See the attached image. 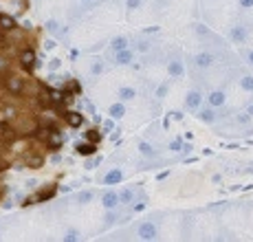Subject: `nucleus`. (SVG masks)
I'll use <instances>...</instances> for the list:
<instances>
[{
    "instance_id": "obj_1",
    "label": "nucleus",
    "mask_w": 253,
    "mask_h": 242,
    "mask_svg": "<svg viewBox=\"0 0 253 242\" xmlns=\"http://www.w3.org/2000/svg\"><path fill=\"white\" fill-rule=\"evenodd\" d=\"M251 33H253V29H251V24L247 22V20H233L229 27H227V42H231L233 46H247L251 42Z\"/></svg>"
},
{
    "instance_id": "obj_2",
    "label": "nucleus",
    "mask_w": 253,
    "mask_h": 242,
    "mask_svg": "<svg viewBox=\"0 0 253 242\" xmlns=\"http://www.w3.org/2000/svg\"><path fill=\"white\" fill-rule=\"evenodd\" d=\"M165 73H168V77L172 81H178L187 75V66H185V60L178 48H172V51L165 55Z\"/></svg>"
},
{
    "instance_id": "obj_3",
    "label": "nucleus",
    "mask_w": 253,
    "mask_h": 242,
    "mask_svg": "<svg viewBox=\"0 0 253 242\" xmlns=\"http://www.w3.org/2000/svg\"><path fill=\"white\" fill-rule=\"evenodd\" d=\"M134 238L139 240H157L159 238V222L152 220V218H145V220H139L137 225L132 227Z\"/></svg>"
},
{
    "instance_id": "obj_4",
    "label": "nucleus",
    "mask_w": 253,
    "mask_h": 242,
    "mask_svg": "<svg viewBox=\"0 0 253 242\" xmlns=\"http://www.w3.org/2000/svg\"><path fill=\"white\" fill-rule=\"evenodd\" d=\"M106 60L113 66H130L137 60V53H134L132 46H128V48H119V51H110Z\"/></svg>"
},
{
    "instance_id": "obj_5",
    "label": "nucleus",
    "mask_w": 253,
    "mask_h": 242,
    "mask_svg": "<svg viewBox=\"0 0 253 242\" xmlns=\"http://www.w3.org/2000/svg\"><path fill=\"white\" fill-rule=\"evenodd\" d=\"M231 75L236 84L240 86V90H245L247 95H253V73L249 69H231Z\"/></svg>"
},
{
    "instance_id": "obj_6",
    "label": "nucleus",
    "mask_w": 253,
    "mask_h": 242,
    "mask_svg": "<svg viewBox=\"0 0 253 242\" xmlns=\"http://www.w3.org/2000/svg\"><path fill=\"white\" fill-rule=\"evenodd\" d=\"M203 101H205V93H203L201 88H189L183 97V106H185V110H189V113H196V110L203 106Z\"/></svg>"
},
{
    "instance_id": "obj_7",
    "label": "nucleus",
    "mask_w": 253,
    "mask_h": 242,
    "mask_svg": "<svg viewBox=\"0 0 253 242\" xmlns=\"http://www.w3.org/2000/svg\"><path fill=\"white\" fill-rule=\"evenodd\" d=\"M2 84H4V90H7L9 95H22V93H24V86H27V81H24V77L9 73V75H4Z\"/></svg>"
},
{
    "instance_id": "obj_8",
    "label": "nucleus",
    "mask_w": 253,
    "mask_h": 242,
    "mask_svg": "<svg viewBox=\"0 0 253 242\" xmlns=\"http://www.w3.org/2000/svg\"><path fill=\"white\" fill-rule=\"evenodd\" d=\"M205 99H207V106H211V108H216V110H222L227 106V90L222 88V86L220 88H209Z\"/></svg>"
},
{
    "instance_id": "obj_9",
    "label": "nucleus",
    "mask_w": 253,
    "mask_h": 242,
    "mask_svg": "<svg viewBox=\"0 0 253 242\" xmlns=\"http://www.w3.org/2000/svg\"><path fill=\"white\" fill-rule=\"evenodd\" d=\"M194 117L198 121H203V123H207V125H216L218 121H220L222 113H218V110L211 108V106H201V108L194 113Z\"/></svg>"
},
{
    "instance_id": "obj_10",
    "label": "nucleus",
    "mask_w": 253,
    "mask_h": 242,
    "mask_svg": "<svg viewBox=\"0 0 253 242\" xmlns=\"http://www.w3.org/2000/svg\"><path fill=\"white\" fill-rule=\"evenodd\" d=\"M18 60H20V66L27 73H31L33 69H36V64H38V55H36V51H33V48H22Z\"/></svg>"
},
{
    "instance_id": "obj_11",
    "label": "nucleus",
    "mask_w": 253,
    "mask_h": 242,
    "mask_svg": "<svg viewBox=\"0 0 253 242\" xmlns=\"http://www.w3.org/2000/svg\"><path fill=\"white\" fill-rule=\"evenodd\" d=\"M99 202H101V207H104L106 211L117 209V207H119V194H117V190H106L99 196Z\"/></svg>"
},
{
    "instance_id": "obj_12",
    "label": "nucleus",
    "mask_w": 253,
    "mask_h": 242,
    "mask_svg": "<svg viewBox=\"0 0 253 242\" xmlns=\"http://www.w3.org/2000/svg\"><path fill=\"white\" fill-rule=\"evenodd\" d=\"M117 194H119V205L132 209L134 201H137V190L134 187H121V190H117Z\"/></svg>"
},
{
    "instance_id": "obj_13",
    "label": "nucleus",
    "mask_w": 253,
    "mask_h": 242,
    "mask_svg": "<svg viewBox=\"0 0 253 242\" xmlns=\"http://www.w3.org/2000/svg\"><path fill=\"white\" fill-rule=\"evenodd\" d=\"M106 57H92L90 60V66H88V77H92V80H97L99 75H104L106 71Z\"/></svg>"
},
{
    "instance_id": "obj_14",
    "label": "nucleus",
    "mask_w": 253,
    "mask_h": 242,
    "mask_svg": "<svg viewBox=\"0 0 253 242\" xmlns=\"http://www.w3.org/2000/svg\"><path fill=\"white\" fill-rule=\"evenodd\" d=\"M121 181H124V169H121V167L108 169V172L104 174V178H101V183H104V185H108V187H113V185H117V183H121Z\"/></svg>"
},
{
    "instance_id": "obj_15",
    "label": "nucleus",
    "mask_w": 253,
    "mask_h": 242,
    "mask_svg": "<svg viewBox=\"0 0 253 242\" xmlns=\"http://www.w3.org/2000/svg\"><path fill=\"white\" fill-rule=\"evenodd\" d=\"M137 97H139V90L134 88V86L126 84V86H119V88H117V99L124 101V104H126V101H134Z\"/></svg>"
},
{
    "instance_id": "obj_16",
    "label": "nucleus",
    "mask_w": 253,
    "mask_h": 242,
    "mask_svg": "<svg viewBox=\"0 0 253 242\" xmlns=\"http://www.w3.org/2000/svg\"><path fill=\"white\" fill-rule=\"evenodd\" d=\"M75 152L82 154V157H90V154L97 152V143H92V141H80V143L75 145Z\"/></svg>"
},
{
    "instance_id": "obj_17",
    "label": "nucleus",
    "mask_w": 253,
    "mask_h": 242,
    "mask_svg": "<svg viewBox=\"0 0 253 242\" xmlns=\"http://www.w3.org/2000/svg\"><path fill=\"white\" fill-rule=\"evenodd\" d=\"M108 115H110V119H124L126 117V106H124V101H117V104H110V108H108Z\"/></svg>"
},
{
    "instance_id": "obj_18",
    "label": "nucleus",
    "mask_w": 253,
    "mask_h": 242,
    "mask_svg": "<svg viewBox=\"0 0 253 242\" xmlns=\"http://www.w3.org/2000/svg\"><path fill=\"white\" fill-rule=\"evenodd\" d=\"M139 154L141 157H148V159H157L159 157L157 148H154L152 143H148V141H139Z\"/></svg>"
},
{
    "instance_id": "obj_19",
    "label": "nucleus",
    "mask_w": 253,
    "mask_h": 242,
    "mask_svg": "<svg viewBox=\"0 0 253 242\" xmlns=\"http://www.w3.org/2000/svg\"><path fill=\"white\" fill-rule=\"evenodd\" d=\"M101 2H106V0H77V11H86V9H92V7H99ZM77 11H71L73 16H77Z\"/></svg>"
},
{
    "instance_id": "obj_20",
    "label": "nucleus",
    "mask_w": 253,
    "mask_h": 242,
    "mask_svg": "<svg viewBox=\"0 0 253 242\" xmlns=\"http://www.w3.org/2000/svg\"><path fill=\"white\" fill-rule=\"evenodd\" d=\"M46 31L51 33V36L62 38V36H64V31H66V29H64V24H62L60 20H48V22H46Z\"/></svg>"
},
{
    "instance_id": "obj_21",
    "label": "nucleus",
    "mask_w": 253,
    "mask_h": 242,
    "mask_svg": "<svg viewBox=\"0 0 253 242\" xmlns=\"http://www.w3.org/2000/svg\"><path fill=\"white\" fill-rule=\"evenodd\" d=\"M130 46V38L128 36H115L110 40V51H119V48H128Z\"/></svg>"
},
{
    "instance_id": "obj_22",
    "label": "nucleus",
    "mask_w": 253,
    "mask_h": 242,
    "mask_svg": "<svg viewBox=\"0 0 253 242\" xmlns=\"http://www.w3.org/2000/svg\"><path fill=\"white\" fill-rule=\"evenodd\" d=\"M66 119V123L73 125V128H77V125H82V121H84V117H82V113H75V110H69V113H62Z\"/></svg>"
},
{
    "instance_id": "obj_23",
    "label": "nucleus",
    "mask_w": 253,
    "mask_h": 242,
    "mask_svg": "<svg viewBox=\"0 0 253 242\" xmlns=\"http://www.w3.org/2000/svg\"><path fill=\"white\" fill-rule=\"evenodd\" d=\"M16 29V20H13L11 16H4V13H0V31L9 33Z\"/></svg>"
},
{
    "instance_id": "obj_24",
    "label": "nucleus",
    "mask_w": 253,
    "mask_h": 242,
    "mask_svg": "<svg viewBox=\"0 0 253 242\" xmlns=\"http://www.w3.org/2000/svg\"><path fill=\"white\" fill-rule=\"evenodd\" d=\"M95 198V192H90V190H84V192H80L75 196V202L77 205H88V202Z\"/></svg>"
},
{
    "instance_id": "obj_25",
    "label": "nucleus",
    "mask_w": 253,
    "mask_h": 242,
    "mask_svg": "<svg viewBox=\"0 0 253 242\" xmlns=\"http://www.w3.org/2000/svg\"><path fill=\"white\" fill-rule=\"evenodd\" d=\"M62 240L64 242H77V240H82V231L80 229H66L64 234H62Z\"/></svg>"
},
{
    "instance_id": "obj_26",
    "label": "nucleus",
    "mask_w": 253,
    "mask_h": 242,
    "mask_svg": "<svg viewBox=\"0 0 253 242\" xmlns=\"http://www.w3.org/2000/svg\"><path fill=\"white\" fill-rule=\"evenodd\" d=\"M240 57L245 60V64L253 71V48H245V46H240Z\"/></svg>"
},
{
    "instance_id": "obj_27",
    "label": "nucleus",
    "mask_w": 253,
    "mask_h": 242,
    "mask_svg": "<svg viewBox=\"0 0 253 242\" xmlns=\"http://www.w3.org/2000/svg\"><path fill=\"white\" fill-rule=\"evenodd\" d=\"M236 7L240 13H249L253 11V0H236Z\"/></svg>"
},
{
    "instance_id": "obj_28",
    "label": "nucleus",
    "mask_w": 253,
    "mask_h": 242,
    "mask_svg": "<svg viewBox=\"0 0 253 242\" xmlns=\"http://www.w3.org/2000/svg\"><path fill=\"white\" fill-rule=\"evenodd\" d=\"M168 90H169V81H163V84L154 90V95H157V99H163V97L168 95Z\"/></svg>"
},
{
    "instance_id": "obj_29",
    "label": "nucleus",
    "mask_w": 253,
    "mask_h": 242,
    "mask_svg": "<svg viewBox=\"0 0 253 242\" xmlns=\"http://www.w3.org/2000/svg\"><path fill=\"white\" fill-rule=\"evenodd\" d=\"M42 163H44V159L42 157H27V165L29 167H42Z\"/></svg>"
},
{
    "instance_id": "obj_30",
    "label": "nucleus",
    "mask_w": 253,
    "mask_h": 242,
    "mask_svg": "<svg viewBox=\"0 0 253 242\" xmlns=\"http://www.w3.org/2000/svg\"><path fill=\"white\" fill-rule=\"evenodd\" d=\"M181 145H183L181 139H174V141L169 143V150H172V152H178V150H181Z\"/></svg>"
},
{
    "instance_id": "obj_31",
    "label": "nucleus",
    "mask_w": 253,
    "mask_h": 242,
    "mask_svg": "<svg viewBox=\"0 0 253 242\" xmlns=\"http://www.w3.org/2000/svg\"><path fill=\"white\" fill-rule=\"evenodd\" d=\"M4 46H7V33L0 31V48H4Z\"/></svg>"
},
{
    "instance_id": "obj_32",
    "label": "nucleus",
    "mask_w": 253,
    "mask_h": 242,
    "mask_svg": "<svg viewBox=\"0 0 253 242\" xmlns=\"http://www.w3.org/2000/svg\"><path fill=\"white\" fill-rule=\"evenodd\" d=\"M245 113H247V115H249V117L253 119V99L249 101V104H247V108H245Z\"/></svg>"
},
{
    "instance_id": "obj_33",
    "label": "nucleus",
    "mask_w": 253,
    "mask_h": 242,
    "mask_svg": "<svg viewBox=\"0 0 253 242\" xmlns=\"http://www.w3.org/2000/svg\"><path fill=\"white\" fill-rule=\"evenodd\" d=\"M9 66V62H7V57H0V71H4Z\"/></svg>"
},
{
    "instance_id": "obj_34",
    "label": "nucleus",
    "mask_w": 253,
    "mask_h": 242,
    "mask_svg": "<svg viewBox=\"0 0 253 242\" xmlns=\"http://www.w3.org/2000/svg\"><path fill=\"white\" fill-rule=\"evenodd\" d=\"M88 139H90V141H92V143H95V141H97V139H99V134H97V132H88Z\"/></svg>"
},
{
    "instance_id": "obj_35",
    "label": "nucleus",
    "mask_w": 253,
    "mask_h": 242,
    "mask_svg": "<svg viewBox=\"0 0 253 242\" xmlns=\"http://www.w3.org/2000/svg\"><path fill=\"white\" fill-rule=\"evenodd\" d=\"M251 29H253V22H251Z\"/></svg>"
}]
</instances>
